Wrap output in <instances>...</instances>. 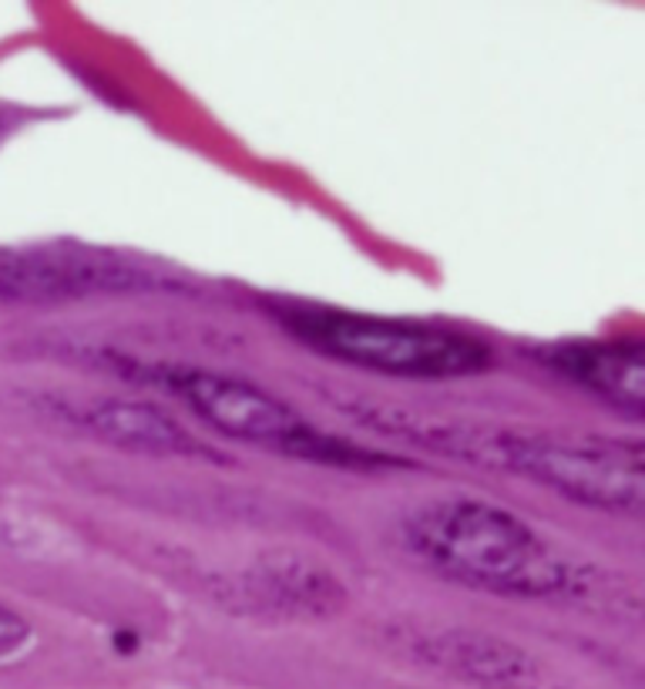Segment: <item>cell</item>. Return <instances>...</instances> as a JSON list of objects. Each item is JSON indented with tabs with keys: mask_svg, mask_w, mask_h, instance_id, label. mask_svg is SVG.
<instances>
[{
	"mask_svg": "<svg viewBox=\"0 0 645 689\" xmlns=\"http://www.w3.org/2000/svg\"><path fill=\"white\" fill-rule=\"evenodd\" d=\"M377 424L400 431L454 462L501 468L555 491L585 509L609 515H642L645 509V451L629 441L488 428L468 421H427L403 413H377Z\"/></svg>",
	"mask_w": 645,
	"mask_h": 689,
	"instance_id": "cell-1",
	"label": "cell"
},
{
	"mask_svg": "<svg viewBox=\"0 0 645 689\" xmlns=\"http://www.w3.org/2000/svg\"><path fill=\"white\" fill-rule=\"evenodd\" d=\"M407 548L434 572L491 595L562 599L582 588V565L525 518L478 498H441L403 528Z\"/></svg>",
	"mask_w": 645,
	"mask_h": 689,
	"instance_id": "cell-2",
	"label": "cell"
},
{
	"mask_svg": "<svg viewBox=\"0 0 645 689\" xmlns=\"http://www.w3.org/2000/svg\"><path fill=\"white\" fill-rule=\"evenodd\" d=\"M134 371L142 381L159 384L172 397L186 400L199 421H206L212 431L233 441H246L283 457H293V462L327 465V468L374 471L397 465L371 447L319 431L286 400L272 397L269 390H262L246 377L215 374L206 371V366H186V363H142Z\"/></svg>",
	"mask_w": 645,
	"mask_h": 689,
	"instance_id": "cell-3",
	"label": "cell"
},
{
	"mask_svg": "<svg viewBox=\"0 0 645 689\" xmlns=\"http://www.w3.org/2000/svg\"><path fill=\"white\" fill-rule=\"evenodd\" d=\"M280 327L322 357L403 381H454L491 366V347L471 334L322 306H280Z\"/></svg>",
	"mask_w": 645,
	"mask_h": 689,
	"instance_id": "cell-4",
	"label": "cell"
},
{
	"mask_svg": "<svg viewBox=\"0 0 645 689\" xmlns=\"http://www.w3.org/2000/svg\"><path fill=\"white\" fill-rule=\"evenodd\" d=\"M155 287L162 280L152 269L95 249H0V300L64 303Z\"/></svg>",
	"mask_w": 645,
	"mask_h": 689,
	"instance_id": "cell-5",
	"label": "cell"
},
{
	"mask_svg": "<svg viewBox=\"0 0 645 689\" xmlns=\"http://www.w3.org/2000/svg\"><path fill=\"white\" fill-rule=\"evenodd\" d=\"M55 410H61V418H68L71 424L125 451L159 454V457H206V462H215V451L206 441H199L186 424H178L168 410L145 400L58 397Z\"/></svg>",
	"mask_w": 645,
	"mask_h": 689,
	"instance_id": "cell-6",
	"label": "cell"
},
{
	"mask_svg": "<svg viewBox=\"0 0 645 689\" xmlns=\"http://www.w3.org/2000/svg\"><path fill=\"white\" fill-rule=\"evenodd\" d=\"M544 363L565 381L598 394L619 410L645 407V353L638 343H562L544 347Z\"/></svg>",
	"mask_w": 645,
	"mask_h": 689,
	"instance_id": "cell-7",
	"label": "cell"
},
{
	"mask_svg": "<svg viewBox=\"0 0 645 689\" xmlns=\"http://www.w3.org/2000/svg\"><path fill=\"white\" fill-rule=\"evenodd\" d=\"M424 653L450 676L484 689H521L535 679V663L518 646L484 632H441Z\"/></svg>",
	"mask_w": 645,
	"mask_h": 689,
	"instance_id": "cell-8",
	"label": "cell"
},
{
	"mask_svg": "<svg viewBox=\"0 0 645 689\" xmlns=\"http://www.w3.org/2000/svg\"><path fill=\"white\" fill-rule=\"evenodd\" d=\"M31 639V626L21 612H14L11 606L0 603V659H8L14 653H21Z\"/></svg>",
	"mask_w": 645,
	"mask_h": 689,
	"instance_id": "cell-9",
	"label": "cell"
}]
</instances>
